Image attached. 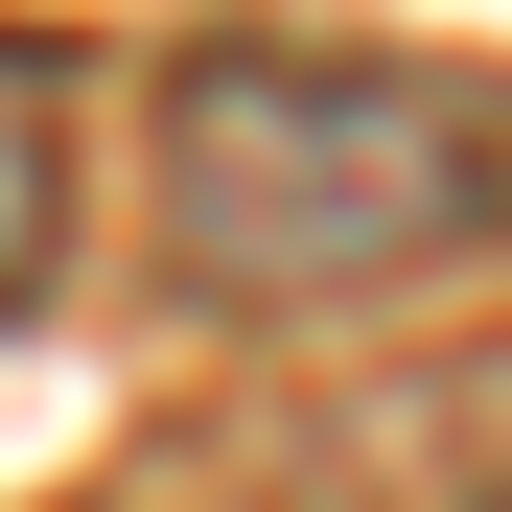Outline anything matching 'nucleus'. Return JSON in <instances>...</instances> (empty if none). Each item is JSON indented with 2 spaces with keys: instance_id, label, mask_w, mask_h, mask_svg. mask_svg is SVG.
Returning a JSON list of instances; mask_svg holds the SVG:
<instances>
[{
  "instance_id": "obj_1",
  "label": "nucleus",
  "mask_w": 512,
  "mask_h": 512,
  "mask_svg": "<svg viewBox=\"0 0 512 512\" xmlns=\"http://www.w3.org/2000/svg\"><path fill=\"white\" fill-rule=\"evenodd\" d=\"M512 233V94L396 47H187L163 70V256L210 326H326L466 280Z\"/></svg>"
},
{
  "instance_id": "obj_2",
  "label": "nucleus",
  "mask_w": 512,
  "mask_h": 512,
  "mask_svg": "<svg viewBox=\"0 0 512 512\" xmlns=\"http://www.w3.org/2000/svg\"><path fill=\"white\" fill-rule=\"evenodd\" d=\"M70 280V70L0 24V303H47Z\"/></svg>"
},
{
  "instance_id": "obj_3",
  "label": "nucleus",
  "mask_w": 512,
  "mask_h": 512,
  "mask_svg": "<svg viewBox=\"0 0 512 512\" xmlns=\"http://www.w3.org/2000/svg\"><path fill=\"white\" fill-rule=\"evenodd\" d=\"M489 512H512V489H489Z\"/></svg>"
}]
</instances>
